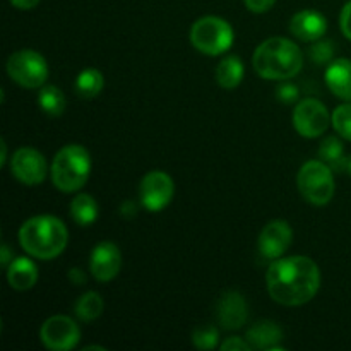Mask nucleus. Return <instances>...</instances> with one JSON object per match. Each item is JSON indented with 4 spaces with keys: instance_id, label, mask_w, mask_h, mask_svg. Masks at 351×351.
Instances as JSON below:
<instances>
[{
    "instance_id": "nucleus-13",
    "label": "nucleus",
    "mask_w": 351,
    "mask_h": 351,
    "mask_svg": "<svg viewBox=\"0 0 351 351\" xmlns=\"http://www.w3.org/2000/svg\"><path fill=\"white\" fill-rule=\"evenodd\" d=\"M122 267V254L113 242H101L91 250L89 269L101 283L112 281Z\"/></svg>"
},
{
    "instance_id": "nucleus-6",
    "label": "nucleus",
    "mask_w": 351,
    "mask_h": 351,
    "mask_svg": "<svg viewBox=\"0 0 351 351\" xmlns=\"http://www.w3.org/2000/svg\"><path fill=\"white\" fill-rule=\"evenodd\" d=\"M302 197L314 206H326L335 195L332 170L322 160H311L300 168L297 177Z\"/></svg>"
},
{
    "instance_id": "nucleus-35",
    "label": "nucleus",
    "mask_w": 351,
    "mask_h": 351,
    "mask_svg": "<svg viewBox=\"0 0 351 351\" xmlns=\"http://www.w3.org/2000/svg\"><path fill=\"white\" fill-rule=\"evenodd\" d=\"M0 147H2V158H0V165L5 163L7 160V146H5V141H0Z\"/></svg>"
},
{
    "instance_id": "nucleus-11",
    "label": "nucleus",
    "mask_w": 351,
    "mask_h": 351,
    "mask_svg": "<svg viewBox=\"0 0 351 351\" xmlns=\"http://www.w3.org/2000/svg\"><path fill=\"white\" fill-rule=\"evenodd\" d=\"M10 171L24 185H38L47 177V161L34 147H19L10 160Z\"/></svg>"
},
{
    "instance_id": "nucleus-16",
    "label": "nucleus",
    "mask_w": 351,
    "mask_h": 351,
    "mask_svg": "<svg viewBox=\"0 0 351 351\" xmlns=\"http://www.w3.org/2000/svg\"><path fill=\"white\" fill-rule=\"evenodd\" d=\"M326 84L331 89L332 95L338 98L351 101V60L350 58H338L331 62L326 71Z\"/></svg>"
},
{
    "instance_id": "nucleus-24",
    "label": "nucleus",
    "mask_w": 351,
    "mask_h": 351,
    "mask_svg": "<svg viewBox=\"0 0 351 351\" xmlns=\"http://www.w3.org/2000/svg\"><path fill=\"white\" fill-rule=\"evenodd\" d=\"M103 308H105L103 298L99 297L96 291H88V293L82 295L77 300V304H75V315H77L81 321L91 322L103 314Z\"/></svg>"
},
{
    "instance_id": "nucleus-32",
    "label": "nucleus",
    "mask_w": 351,
    "mask_h": 351,
    "mask_svg": "<svg viewBox=\"0 0 351 351\" xmlns=\"http://www.w3.org/2000/svg\"><path fill=\"white\" fill-rule=\"evenodd\" d=\"M9 2L12 3L14 7H17V9L29 10V9H34V7L40 3V0H9Z\"/></svg>"
},
{
    "instance_id": "nucleus-20",
    "label": "nucleus",
    "mask_w": 351,
    "mask_h": 351,
    "mask_svg": "<svg viewBox=\"0 0 351 351\" xmlns=\"http://www.w3.org/2000/svg\"><path fill=\"white\" fill-rule=\"evenodd\" d=\"M105 86V77L98 69H86V71L79 72L77 79H75V95L82 99H93L103 91Z\"/></svg>"
},
{
    "instance_id": "nucleus-1",
    "label": "nucleus",
    "mask_w": 351,
    "mask_h": 351,
    "mask_svg": "<svg viewBox=\"0 0 351 351\" xmlns=\"http://www.w3.org/2000/svg\"><path fill=\"white\" fill-rule=\"evenodd\" d=\"M266 281L267 291L274 302L287 307H298L317 295L321 287V271L311 257H287L271 264Z\"/></svg>"
},
{
    "instance_id": "nucleus-29",
    "label": "nucleus",
    "mask_w": 351,
    "mask_h": 351,
    "mask_svg": "<svg viewBox=\"0 0 351 351\" xmlns=\"http://www.w3.org/2000/svg\"><path fill=\"white\" fill-rule=\"evenodd\" d=\"M223 351H249L252 350V346L249 345V341L243 338H239V336H233V338H228L221 345Z\"/></svg>"
},
{
    "instance_id": "nucleus-7",
    "label": "nucleus",
    "mask_w": 351,
    "mask_h": 351,
    "mask_svg": "<svg viewBox=\"0 0 351 351\" xmlns=\"http://www.w3.org/2000/svg\"><path fill=\"white\" fill-rule=\"evenodd\" d=\"M7 74L23 88L36 89L48 79V65L41 53L34 50L14 51L7 60Z\"/></svg>"
},
{
    "instance_id": "nucleus-3",
    "label": "nucleus",
    "mask_w": 351,
    "mask_h": 351,
    "mask_svg": "<svg viewBox=\"0 0 351 351\" xmlns=\"http://www.w3.org/2000/svg\"><path fill=\"white\" fill-rule=\"evenodd\" d=\"M19 242L29 256L41 261H50L60 256L65 250L69 242V232L64 221L55 216H34L21 226Z\"/></svg>"
},
{
    "instance_id": "nucleus-8",
    "label": "nucleus",
    "mask_w": 351,
    "mask_h": 351,
    "mask_svg": "<svg viewBox=\"0 0 351 351\" xmlns=\"http://www.w3.org/2000/svg\"><path fill=\"white\" fill-rule=\"evenodd\" d=\"M329 123H332V115H329L326 105L319 99L305 98L295 106L293 125L300 136L307 139L322 136Z\"/></svg>"
},
{
    "instance_id": "nucleus-15",
    "label": "nucleus",
    "mask_w": 351,
    "mask_h": 351,
    "mask_svg": "<svg viewBox=\"0 0 351 351\" xmlns=\"http://www.w3.org/2000/svg\"><path fill=\"white\" fill-rule=\"evenodd\" d=\"M290 31L302 41H317L328 31V19L317 10H302L291 19Z\"/></svg>"
},
{
    "instance_id": "nucleus-19",
    "label": "nucleus",
    "mask_w": 351,
    "mask_h": 351,
    "mask_svg": "<svg viewBox=\"0 0 351 351\" xmlns=\"http://www.w3.org/2000/svg\"><path fill=\"white\" fill-rule=\"evenodd\" d=\"M243 79V64L239 57L230 55L216 67V81L223 89H235Z\"/></svg>"
},
{
    "instance_id": "nucleus-28",
    "label": "nucleus",
    "mask_w": 351,
    "mask_h": 351,
    "mask_svg": "<svg viewBox=\"0 0 351 351\" xmlns=\"http://www.w3.org/2000/svg\"><path fill=\"white\" fill-rule=\"evenodd\" d=\"M276 96L281 103H287V105H290V103H295L298 99V88L295 84L287 82V84H283L278 88Z\"/></svg>"
},
{
    "instance_id": "nucleus-14",
    "label": "nucleus",
    "mask_w": 351,
    "mask_h": 351,
    "mask_svg": "<svg viewBox=\"0 0 351 351\" xmlns=\"http://www.w3.org/2000/svg\"><path fill=\"white\" fill-rule=\"evenodd\" d=\"M249 312L247 302L239 291H226L218 302V321L225 329H240L245 324Z\"/></svg>"
},
{
    "instance_id": "nucleus-23",
    "label": "nucleus",
    "mask_w": 351,
    "mask_h": 351,
    "mask_svg": "<svg viewBox=\"0 0 351 351\" xmlns=\"http://www.w3.org/2000/svg\"><path fill=\"white\" fill-rule=\"evenodd\" d=\"M38 105L51 119H58L65 112V95L57 86H45L38 93Z\"/></svg>"
},
{
    "instance_id": "nucleus-31",
    "label": "nucleus",
    "mask_w": 351,
    "mask_h": 351,
    "mask_svg": "<svg viewBox=\"0 0 351 351\" xmlns=\"http://www.w3.org/2000/svg\"><path fill=\"white\" fill-rule=\"evenodd\" d=\"M339 24H341V31L348 40H351V2L345 5L341 10V17H339Z\"/></svg>"
},
{
    "instance_id": "nucleus-26",
    "label": "nucleus",
    "mask_w": 351,
    "mask_h": 351,
    "mask_svg": "<svg viewBox=\"0 0 351 351\" xmlns=\"http://www.w3.org/2000/svg\"><path fill=\"white\" fill-rule=\"evenodd\" d=\"M332 127L343 139L351 141V101L335 110V113H332Z\"/></svg>"
},
{
    "instance_id": "nucleus-10",
    "label": "nucleus",
    "mask_w": 351,
    "mask_h": 351,
    "mask_svg": "<svg viewBox=\"0 0 351 351\" xmlns=\"http://www.w3.org/2000/svg\"><path fill=\"white\" fill-rule=\"evenodd\" d=\"M175 194L173 180L168 173L161 170L149 171L141 180L139 197L144 208L151 213H158L167 208Z\"/></svg>"
},
{
    "instance_id": "nucleus-12",
    "label": "nucleus",
    "mask_w": 351,
    "mask_h": 351,
    "mask_svg": "<svg viewBox=\"0 0 351 351\" xmlns=\"http://www.w3.org/2000/svg\"><path fill=\"white\" fill-rule=\"evenodd\" d=\"M291 240H293L291 226L287 221L276 219V221L267 223L261 232L259 250L266 259L276 261L287 252L288 247L291 245Z\"/></svg>"
},
{
    "instance_id": "nucleus-17",
    "label": "nucleus",
    "mask_w": 351,
    "mask_h": 351,
    "mask_svg": "<svg viewBox=\"0 0 351 351\" xmlns=\"http://www.w3.org/2000/svg\"><path fill=\"white\" fill-rule=\"evenodd\" d=\"M247 341L252 350H283L278 343L283 339V331L273 321H259L247 331Z\"/></svg>"
},
{
    "instance_id": "nucleus-34",
    "label": "nucleus",
    "mask_w": 351,
    "mask_h": 351,
    "mask_svg": "<svg viewBox=\"0 0 351 351\" xmlns=\"http://www.w3.org/2000/svg\"><path fill=\"white\" fill-rule=\"evenodd\" d=\"M9 259H10V250H9V247L3 245L2 247V264L3 266H9Z\"/></svg>"
},
{
    "instance_id": "nucleus-22",
    "label": "nucleus",
    "mask_w": 351,
    "mask_h": 351,
    "mask_svg": "<svg viewBox=\"0 0 351 351\" xmlns=\"http://www.w3.org/2000/svg\"><path fill=\"white\" fill-rule=\"evenodd\" d=\"M71 216L79 226H89L98 219V204L89 194H79L71 202Z\"/></svg>"
},
{
    "instance_id": "nucleus-4",
    "label": "nucleus",
    "mask_w": 351,
    "mask_h": 351,
    "mask_svg": "<svg viewBox=\"0 0 351 351\" xmlns=\"http://www.w3.org/2000/svg\"><path fill=\"white\" fill-rule=\"evenodd\" d=\"M91 173V158L79 144L64 146L51 163V182L62 192H77Z\"/></svg>"
},
{
    "instance_id": "nucleus-21",
    "label": "nucleus",
    "mask_w": 351,
    "mask_h": 351,
    "mask_svg": "<svg viewBox=\"0 0 351 351\" xmlns=\"http://www.w3.org/2000/svg\"><path fill=\"white\" fill-rule=\"evenodd\" d=\"M319 158L331 168L332 171H346V160L345 147L338 137H326L319 147Z\"/></svg>"
},
{
    "instance_id": "nucleus-18",
    "label": "nucleus",
    "mask_w": 351,
    "mask_h": 351,
    "mask_svg": "<svg viewBox=\"0 0 351 351\" xmlns=\"http://www.w3.org/2000/svg\"><path fill=\"white\" fill-rule=\"evenodd\" d=\"M7 281L17 291L29 290L38 281V267L27 257L12 259V263L9 264V269H7Z\"/></svg>"
},
{
    "instance_id": "nucleus-36",
    "label": "nucleus",
    "mask_w": 351,
    "mask_h": 351,
    "mask_svg": "<svg viewBox=\"0 0 351 351\" xmlns=\"http://www.w3.org/2000/svg\"><path fill=\"white\" fill-rule=\"evenodd\" d=\"M346 173L351 177V154L348 156V160H346Z\"/></svg>"
},
{
    "instance_id": "nucleus-9",
    "label": "nucleus",
    "mask_w": 351,
    "mask_h": 351,
    "mask_svg": "<svg viewBox=\"0 0 351 351\" xmlns=\"http://www.w3.org/2000/svg\"><path fill=\"white\" fill-rule=\"evenodd\" d=\"M40 338L48 350L69 351L77 346L81 329L67 315H53L41 326Z\"/></svg>"
},
{
    "instance_id": "nucleus-2",
    "label": "nucleus",
    "mask_w": 351,
    "mask_h": 351,
    "mask_svg": "<svg viewBox=\"0 0 351 351\" xmlns=\"http://www.w3.org/2000/svg\"><path fill=\"white\" fill-rule=\"evenodd\" d=\"M254 69L267 81H288L302 71L304 55L288 38H269L256 48Z\"/></svg>"
},
{
    "instance_id": "nucleus-5",
    "label": "nucleus",
    "mask_w": 351,
    "mask_h": 351,
    "mask_svg": "<svg viewBox=\"0 0 351 351\" xmlns=\"http://www.w3.org/2000/svg\"><path fill=\"white\" fill-rule=\"evenodd\" d=\"M233 27L225 19L216 16L201 17L191 29V43L204 55H221L233 45Z\"/></svg>"
},
{
    "instance_id": "nucleus-25",
    "label": "nucleus",
    "mask_w": 351,
    "mask_h": 351,
    "mask_svg": "<svg viewBox=\"0 0 351 351\" xmlns=\"http://www.w3.org/2000/svg\"><path fill=\"white\" fill-rule=\"evenodd\" d=\"M219 332L215 326H202L192 332V343L199 350H215L218 346Z\"/></svg>"
},
{
    "instance_id": "nucleus-30",
    "label": "nucleus",
    "mask_w": 351,
    "mask_h": 351,
    "mask_svg": "<svg viewBox=\"0 0 351 351\" xmlns=\"http://www.w3.org/2000/svg\"><path fill=\"white\" fill-rule=\"evenodd\" d=\"M243 2H245V7L250 12L263 14L267 12L276 3V0H243Z\"/></svg>"
},
{
    "instance_id": "nucleus-33",
    "label": "nucleus",
    "mask_w": 351,
    "mask_h": 351,
    "mask_svg": "<svg viewBox=\"0 0 351 351\" xmlns=\"http://www.w3.org/2000/svg\"><path fill=\"white\" fill-rule=\"evenodd\" d=\"M69 280H71L74 285H84L86 274L82 273L79 267H74V269H71V273H69Z\"/></svg>"
},
{
    "instance_id": "nucleus-37",
    "label": "nucleus",
    "mask_w": 351,
    "mask_h": 351,
    "mask_svg": "<svg viewBox=\"0 0 351 351\" xmlns=\"http://www.w3.org/2000/svg\"><path fill=\"white\" fill-rule=\"evenodd\" d=\"M84 350H105L103 346H86Z\"/></svg>"
},
{
    "instance_id": "nucleus-27",
    "label": "nucleus",
    "mask_w": 351,
    "mask_h": 351,
    "mask_svg": "<svg viewBox=\"0 0 351 351\" xmlns=\"http://www.w3.org/2000/svg\"><path fill=\"white\" fill-rule=\"evenodd\" d=\"M308 55H311V60L317 65H326L335 57V45H332V41H317L311 48Z\"/></svg>"
}]
</instances>
